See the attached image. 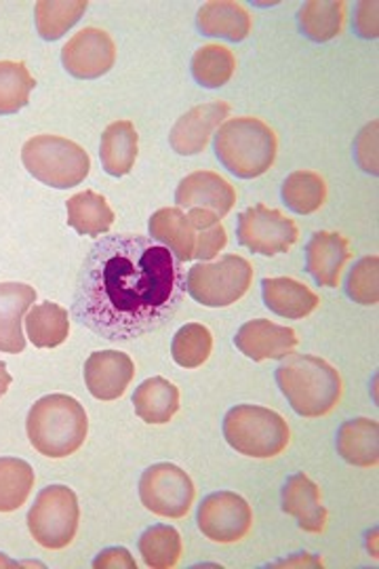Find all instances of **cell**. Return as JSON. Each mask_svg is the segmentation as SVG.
<instances>
[{
  "label": "cell",
  "mask_w": 379,
  "mask_h": 569,
  "mask_svg": "<svg viewBox=\"0 0 379 569\" xmlns=\"http://www.w3.org/2000/svg\"><path fill=\"white\" fill-rule=\"evenodd\" d=\"M34 488V468L20 458H0V512L26 505Z\"/></svg>",
  "instance_id": "4dcf8cb0"
},
{
  "label": "cell",
  "mask_w": 379,
  "mask_h": 569,
  "mask_svg": "<svg viewBox=\"0 0 379 569\" xmlns=\"http://www.w3.org/2000/svg\"><path fill=\"white\" fill-rule=\"evenodd\" d=\"M235 345L240 352L251 361H268V359H285L296 352L300 345L296 329L277 326L266 319H253L240 327L235 336Z\"/></svg>",
  "instance_id": "2e32d148"
},
{
  "label": "cell",
  "mask_w": 379,
  "mask_h": 569,
  "mask_svg": "<svg viewBox=\"0 0 379 569\" xmlns=\"http://www.w3.org/2000/svg\"><path fill=\"white\" fill-rule=\"evenodd\" d=\"M89 2L87 0H70V2H56V0H40L37 2V30L40 39L58 41L77 21L84 16Z\"/></svg>",
  "instance_id": "d6a6232c"
},
{
  "label": "cell",
  "mask_w": 379,
  "mask_h": 569,
  "mask_svg": "<svg viewBox=\"0 0 379 569\" xmlns=\"http://www.w3.org/2000/svg\"><path fill=\"white\" fill-rule=\"evenodd\" d=\"M199 529L205 538L220 545H235L249 536L253 512L247 500L235 491H216L199 507Z\"/></svg>",
  "instance_id": "8fae6325"
},
{
  "label": "cell",
  "mask_w": 379,
  "mask_h": 569,
  "mask_svg": "<svg viewBox=\"0 0 379 569\" xmlns=\"http://www.w3.org/2000/svg\"><path fill=\"white\" fill-rule=\"evenodd\" d=\"M280 197L293 213L310 216L327 201V183L317 171H296L282 182Z\"/></svg>",
  "instance_id": "83f0119b"
},
{
  "label": "cell",
  "mask_w": 379,
  "mask_h": 569,
  "mask_svg": "<svg viewBox=\"0 0 379 569\" xmlns=\"http://www.w3.org/2000/svg\"><path fill=\"white\" fill-rule=\"evenodd\" d=\"M197 489L186 470L160 462L143 470L140 479L141 505L164 519H181L192 509Z\"/></svg>",
  "instance_id": "9c48e42d"
},
{
  "label": "cell",
  "mask_w": 379,
  "mask_h": 569,
  "mask_svg": "<svg viewBox=\"0 0 379 569\" xmlns=\"http://www.w3.org/2000/svg\"><path fill=\"white\" fill-rule=\"evenodd\" d=\"M253 283V266L228 253L218 262H200L188 270L186 291L207 308H226L239 302Z\"/></svg>",
  "instance_id": "52a82bcc"
},
{
  "label": "cell",
  "mask_w": 379,
  "mask_h": 569,
  "mask_svg": "<svg viewBox=\"0 0 379 569\" xmlns=\"http://www.w3.org/2000/svg\"><path fill=\"white\" fill-rule=\"evenodd\" d=\"M176 203L180 209H205L226 218L237 203V190L226 178L213 171H195L181 180L176 190Z\"/></svg>",
  "instance_id": "5bb4252c"
},
{
  "label": "cell",
  "mask_w": 379,
  "mask_h": 569,
  "mask_svg": "<svg viewBox=\"0 0 379 569\" xmlns=\"http://www.w3.org/2000/svg\"><path fill=\"white\" fill-rule=\"evenodd\" d=\"M237 70V58L221 44H205L192 58V77L205 89H220Z\"/></svg>",
  "instance_id": "1f68e13d"
},
{
  "label": "cell",
  "mask_w": 379,
  "mask_h": 569,
  "mask_svg": "<svg viewBox=\"0 0 379 569\" xmlns=\"http://www.w3.org/2000/svg\"><path fill=\"white\" fill-rule=\"evenodd\" d=\"M350 256L352 251L346 237L320 230L306 244V272L322 287H338L341 270Z\"/></svg>",
  "instance_id": "e0dca14e"
},
{
  "label": "cell",
  "mask_w": 379,
  "mask_h": 569,
  "mask_svg": "<svg viewBox=\"0 0 379 569\" xmlns=\"http://www.w3.org/2000/svg\"><path fill=\"white\" fill-rule=\"evenodd\" d=\"M261 296H263V305L268 306L275 315H279L282 319H293V321L306 319L320 305L319 296L312 289L287 277L263 279Z\"/></svg>",
  "instance_id": "ffe728a7"
},
{
  "label": "cell",
  "mask_w": 379,
  "mask_h": 569,
  "mask_svg": "<svg viewBox=\"0 0 379 569\" xmlns=\"http://www.w3.org/2000/svg\"><path fill=\"white\" fill-rule=\"evenodd\" d=\"M282 510L291 515L303 531L322 533L327 528V510L320 505V489L303 472L287 479L282 488Z\"/></svg>",
  "instance_id": "d6986e66"
},
{
  "label": "cell",
  "mask_w": 379,
  "mask_h": 569,
  "mask_svg": "<svg viewBox=\"0 0 379 569\" xmlns=\"http://www.w3.org/2000/svg\"><path fill=\"white\" fill-rule=\"evenodd\" d=\"M84 385L100 401H117L136 376L129 355L119 350H98L84 363Z\"/></svg>",
  "instance_id": "9a60e30c"
},
{
  "label": "cell",
  "mask_w": 379,
  "mask_h": 569,
  "mask_svg": "<svg viewBox=\"0 0 379 569\" xmlns=\"http://www.w3.org/2000/svg\"><path fill=\"white\" fill-rule=\"evenodd\" d=\"M346 20V2L338 0H315L306 2L300 11L301 32L315 42L336 39Z\"/></svg>",
  "instance_id": "f1b7e54d"
},
{
  "label": "cell",
  "mask_w": 379,
  "mask_h": 569,
  "mask_svg": "<svg viewBox=\"0 0 379 569\" xmlns=\"http://www.w3.org/2000/svg\"><path fill=\"white\" fill-rule=\"evenodd\" d=\"M34 302V287L26 283H0V352H23L26 338L21 331V321Z\"/></svg>",
  "instance_id": "ac0fdd59"
},
{
  "label": "cell",
  "mask_w": 379,
  "mask_h": 569,
  "mask_svg": "<svg viewBox=\"0 0 379 569\" xmlns=\"http://www.w3.org/2000/svg\"><path fill=\"white\" fill-rule=\"evenodd\" d=\"M148 230L152 234L150 239L164 244L181 262L195 260L197 228L188 220V216L181 211L180 207H164L157 213H152Z\"/></svg>",
  "instance_id": "44dd1931"
},
{
  "label": "cell",
  "mask_w": 379,
  "mask_h": 569,
  "mask_svg": "<svg viewBox=\"0 0 379 569\" xmlns=\"http://www.w3.org/2000/svg\"><path fill=\"white\" fill-rule=\"evenodd\" d=\"M237 239L242 247L258 256L287 253L300 239V230L291 218L279 209L256 204L245 209L239 216Z\"/></svg>",
  "instance_id": "30bf717a"
},
{
  "label": "cell",
  "mask_w": 379,
  "mask_h": 569,
  "mask_svg": "<svg viewBox=\"0 0 379 569\" xmlns=\"http://www.w3.org/2000/svg\"><path fill=\"white\" fill-rule=\"evenodd\" d=\"M93 568H138L136 559H131L129 550L108 549L100 552V557L93 561Z\"/></svg>",
  "instance_id": "f35d334b"
},
{
  "label": "cell",
  "mask_w": 379,
  "mask_h": 569,
  "mask_svg": "<svg viewBox=\"0 0 379 569\" xmlns=\"http://www.w3.org/2000/svg\"><path fill=\"white\" fill-rule=\"evenodd\" d=\"M186 296V268L164 244L106 234L80 266L72 319L101 340L131 342L167 326Z\"/></svg>",
  "instance_id": "6da1fadb"
},
{
  "label": "cell",
  "mask_w": 379,
  "mask_h": 569,
  "mask_svg": "<svg viewBox=\"0 0 379 569\" xmlns=\"http://www.w3.org/2000/svg\"><path fill=\"white\" fill-rule=\"evenodd\" d=\"M213 352V336L200 323L180 327L171 342V357L183 369H197Z\"/></svg>",
  "instance_id": "e575fe53"
},
{
  "label": "cell",
  "mask_w": 379,
  "mask_h": 569,
  "mask_svg": "<svg viewBox=\"0 0 379 569\" xmlns=\"http://www.w3.org/2000/svg\"><path fill=\"white\" fill-rule=\"evenodd\" d=\"M338 453L352 467H378L379 425L369 418L348 420L338 430Z\"/></svg>",
  "instance_id": "cb8c5ba5"
},
{
  "label": "cell",
  "mask_w": 379,
  "mask_h": 569,
  "mask_svg": "<svg viewBox=\"0 0 379 569\" xmlns=\"http://www.w3.org/2000/svg\"><path fill=\"white\" fill-rule=\"evenodd\" d=\"M133 407L146 425H167L180 411V390L160 376L150 378L136 388Z\"/></svg>",
  "instance_id": "d4e9b609"
},
{
  "label": "cell",
  "mask_w": 379,
  "mask_h": 569,
  "mask_svg": "<svg viewBox=\"0 0 379 569\" xmlns=\"http://www.w3.org/2000/svg\"><path fill=\"white\" fill-rule=\"evenodd\" d=\"M26 321V333L37 348H56L63 345L70 336V317L63 306L56 302H42L32 306Z\"/></svg>",
  "instance_id": "4316f807"
},
{
  "label": "cell",
  "mask_w": 379,
  "mask_h": 569,
  "mask_svg": "<svg viewBox=\"0 0 379 569\" xmlns=\"http://www.w3.org/2000/svg\"><path fill=\"white\" fill-rule=\"evenodd\" d=\"M140 136L131 121H117L106 127L101 133V167L108 176L122 178L127 176L138 161Z\"/></svg>",
  "instance_id": "7402d4cb"
},
{
  "label": "cell",
  "mask_w": 379,
  "mask_h": 569,
  "mask_svg": "<svg viewBox=\"0 0 379 569\" xmlns=\"http://www.w3.org/2000/svg\"><path fill=\"white\" fill-rule=\"evenodd\" d=\"M275 566H277V568L287 566V568H289V566H322V563L317 561V559H310V555H306L303 561H279V563H275Z\"/></svg>",
  "instance_id": "60d3db41"
},
{
  "label": "cell",
  "mask_w": 379,
  "mask_h": 569,
  "mask_svg": "<svg viewBox=\"0 0 379 569\" xmlns=\"http://www.w3.org/2000/svg\"><path fill=\"white\" fill-rule=\"evenodd\" d=\"M79 498L66 486L42 489L28 512V529L42 549L70 547L79 531Z\"/></svg>",
  "instance_id": "ba28073f"
},
{
  "label": "cell",
  "mask_w": 379,
  "mask_h": 569,
  "mask_svg": "<svg viewBox=\"0 0 379 569\" xmlns=\"http://www.w3.org/2000/svg\"><path fill=\"white\" fill-rule=\"evenodd\" d=\"M11 382H13L11 373L7 371V366L0 361V399L7 395V390L11 387Z\"/></svg>",
  "instance_id": "ab89813d"
},
{
  "label": "cell",
  "mask_w": 379,
  "mask_h": 569,
  "mask_svg": "<svg viewBox=\"0 0 379 569\" xmlns=\"http://www.w3.org/2000/svg\"><path fill=\"white\" fill-rule=\"evenodd\" d=\"M369 13H365V4L360 2L355 16V28L362 39H378V2H369Z\"/></svg>",
  "instance_id": "74e56055"
},
{
  "label": "cell",
  "mask_w": 379,
  "mask_h": 569,
  "mask_svg": "<svg viewBox=\"0 0 379 569\" xmlns=\"http://www.w3.org/2000/svg\"><path fill=\"white\" fill-rule=\"evenodd\" d=\"M216 157L237 178L251 180L263 176L277 159V133L253 117L223 122L216 133Z\"/></svg>",
  "instance_id": "277c9868"
},
{
  "label": "cell",
  "mask_w": 379,
  "mask_h": 569,
  "mask_svg": "<svg viewBox=\"0 0 379 569\" xmlns=\"http://www.w3.org/2000/svg\"><path fill=\"white\" fill-rule=\"evenodd\" d=\"M230 117V103L211 102L188 110L169 133L171 148L181 157H195L207 148L211 136Z\"/></svg>",
  "instance_id": "4fadbf2b"
},
{
  "label": "cell",
  "mask_w": 379,
  "mask_h": 569,
  "mask_svg": "<svg viewBox=\"0 0 379 569\" xmlns=\"http://www.w3.org/2000/svg\"><path fill=\"white\" fill-rule=\"evenodd\" d=\"M200 34L226 41H245L251 32V16L240 2H207L197 16Z\"/></svg>",
  "instance_id": "603a6c76"
},
{
  "label": "cell",
  "mask_w": 379,
  "mask_h": 569,
  "mask_svg": "<svg viewBox=\"0 0 379 569\" xmlns=\"http://www.w3.org/2000/svg\"><path fill=\"white\" fill-rule=\"evenodd\" d=\"M228 243V234L226 228L221 224L211 226L199 230L197 234V249H195V260L200 262H209L213 260L221 249Z\"/></svg>",
  "instance_id": "8d00e7d4"
},
{
  "label": "cell",
  "mask_w": 379,
  "mask_h": 569,
  "mask_svg": "<svg viewBox=\"0 0 379 569\" xmlns=\"http://www.w3.org/2000/svg\"><path fill=\"white\" fill-rule=\"evenodd\" d=\"M379 260L378 256H367L350 270L346 281V293L362 306H376L379 298Z\"/></svg>",
  "instance_id": "d590c367"
},
{
  "label": "cell",
  "mask_w": 379,
  "mask_h": 569,
  "mask_svg": "<svg viewBox=\"0 0 379 569\" xmlns=\"http://www.w3.org/2000/svg\"><path fill=\"white\" fill-rule=\"evenodd\" d=\"M32 448L42 456L60 460L77 453L89 432L87 411L74 397L47 395L39 399L26 420Z\"/></svg>",
  "instance_id": "3957f363"
},
{
  "label": "cell",
  "mask_w": 379,
  "mask_h": 569,
  "mask_svg": "<svg viewBox=\"0 0 379 569\" xmlns=\"http://www.w3.org/2000/svg\"><path fill=\"white\" fill-rule=\"evenodd\" d=\"M21 163L44 186L68 190L84 182L91 171V157L72 140L60 136H37L23 143Z\"/></svg>",
  "instance_id": "5b68a950"
},
{
  "label": "cell",
  "mask_w": 379,
  "mask_h": 569,
  "mask_svg": "<svg viewBox=\"0 0 379 569\" xmlns=\"http://www.w3.org/2000/svg\"><path fill=\"white\" fill-rule=\"evenodd\" d=\"M34 87L37 81L23 61H0V117L26 108Z\"/></svg>",
  "instance_id": "836d02e7"
},
{
  "label": "cell",
  "mask_w": 379,
  "mask_h": 569,
  "mask_svg": "<svg viewBox=\"0 0 379 569\" xmlns=\"http://www.w3.org/2000/svg\"><path fill=\"white\" fill-rule=\"evenodd\" d=\"M140 555L148 568L169 569L180 563L183 545L180 531L171 526H152L140 536Z\"/></svg>",
  "instance_id": "f546056e"
},
{
  "label": "cell",
  "mask_w": 379,
  "mask_h": 569,
  "mask_svg": "<svg viewBox=\"0 0 379 569\" xmlns=\"http://www.w3.org/2000/svg\"><path fill=\"white\" fill-rule=\"evenodd\" d=\"M223 437L242 456L266 460L287 449L291 430L287 420L268 407L237 406L223 418Z\"/></svg>",
  "instance_id": "8992f818"
},
{
  "label": "cell",
  "mask_w": 379,
  "mask_h": 569,
  "mask_svg": "<svg viewBox=\"0 0 379 569\" xmlns=\"http://www.w3.org/2000/svg\"><path fill=\"white\" fill-rule=\"evenodd\" d=\"M68 209V226L74 228L80 237H100L106 234L112 224H114V211L101 197L93 190H84L68 199L66 203Z\"/></svg>",
  "instance_id": "484cf974"
},
{
  "label": "cell",
  "mask_w": 379,
  "mask_h": 569,
  "mask_svg": "<svg viewBox=\"0 0 379 569\" xmlns=\"http://www.w3.org/2000/svg\"><path fill=\"white\" fill-rule=\"evenodd\" d=\"M117 61V44L101 28H84L61 49V63L80 81H93L108 74Z\"/></svg>",
  "instance_id": "7c38bea8"
},
{
  "label": "cell",
  "mask_w": 379,
  "mask_h": 569,
  "mask_svg": "<svg viewBox=\"0 0 379 569\" xmlns=\"http://www.w3.org/2000/svg\"><path fill=\"white\" fill-rule=\"evenodd\" d=\"M280 361L277 385L298 416L320 418L340 406L343 385L336 367L315 355L298 352H291Z\"/></svg>",
  "instance_id": "7a4b0ae2"
}]
</instances>
